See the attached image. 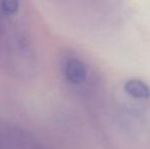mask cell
I'll return each instance as SVG.
<instances>
[{
	"label": "cell",
	"mask_w": 150,
	"mask_h": 149,
	"mask_svg": "<svg viewBox=\"0 0 150 149\" xmlns=\"http://www.w3.org/2000/svg\"><path fill=\"white\" fill-rule=\"evenodd\" d=\"M0 71L21 82L40 73V56L23 3L0 0Z\"/></svg>",
	"instance_id": "obj_1"
},
{
	"label": "cell",
	"mask_w": 150,
	"mask_h": 149,
	"mask_svg": "<svg viewBox=\"0 0 150 149\" xmlns=\"http://www.w3.org/2000/svg\"><path fill=\"white\" fill-rule=\"evenodd\" d=\"M124 90L129 96L136 99H148L150 97V87L142 80H129L124 84Z\"/></svg>",
	"instance_id": "obj_3"
},
{
	"label": "cell",
	"mask_w": 150,
	"mask_h": 149,
	"mask_svg": "<svg viewBox=\"0 0 150 149\" xmlns=\"http://www.w3.org/2000/svg\"><path fill=\"white\" fill-rule=\"evenodd\" d=\"M0 149L55 148L22 124L0 117Z\"/></svg>",
	"instance_id": "obj_2"
}]
</instances>
